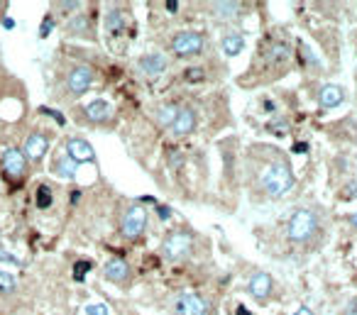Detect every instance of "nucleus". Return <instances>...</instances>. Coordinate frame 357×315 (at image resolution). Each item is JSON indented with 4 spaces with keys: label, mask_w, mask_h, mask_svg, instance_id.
Instances as JSON below:
<instances>
[{
    "label": "nucleus",
    "mask_w": 357,
    "mask_h": 315,
    "mask_svg": "<svg viewBox=\"0 0 357 315\" xmlns=\"http://www.w3.org/2000/svg\"><path fill=\"white\" fill-rule=\"evenodd\" d=\"M316 230H318V215L309 208H301L292 215V220H289L287 235L292 242H298V245H301V242L311 240Z\"/></svg>",
    "instance_id": "2"
},
{
    "label": "nucleus",
    "mask_w": 357,
    "mask_h": 315,
    "mask_svg": "<svg viewBox=\"0 0 357 315\" xmlns=\"http://www.w3.org/2000/svg\"><path fill=\"white\" fill-rule=\"evenodd\" d=\"M3 25H6V30H12V25H15V22H12L10 17H6V20H3Z\"/></svg>",
    "instance_id": "42"
},
{
    "label": "nucleus",
    "mask_w": 357,
    "mask_h": 315,
    "mask_svg": "<svg viewBox=\"0 0 357 315\" xmlns=\"http://www.w3.org/2000/svg\"><path fill=\"white\" fill-rule=\"evenodd\" d=\"M83 112H86V118L91 123H105L113 115V105L108 101H103V98H96V101H91L83 108Z\"/></svg>",
    "instance_id": "15"
},
{
    "label": "nucleus",
    "mask_w": 357,
    "mask_h": 315,
    "mask_svg": "<svg viewBox=\"0 0 357 315\" xmlns=\"http://www.w3.org/2000/svg\"><path fill=\"white\" fill-rule=\"evenodd\" d=\"M343 198H347V201L357 198V181H350V183H347L345 191H343Z\"/></svg>",
    "instance_id": "31"
},
{
    "label": "nucleus",
    "mask_w": 357,
    "mask_h": 315,
    "mask_svg": "<svg viewBox=\"0 0 357 315\" xmlns=\"http://www.w3.org/2000/svg\"><path fill=\"white\" fill-rule=\"evenodd\" d=\"M83 315H110V308L105 303H88L83 308Z\"/></svg>",
    "instance_id": "29"
},
{
    "label": "nucleus",
    "mask_w": 357,
    "mask_h": 315,
    "mask_svg": "<svg viewBox=\"0 0 357 315\" xmlns=\"http://www.w3.org/2000/svg\"><path fill=\"white\" fill-rule=\"evenodd\" d=\"M66 156H71L76 164H93V161H96V152H93V147L81 137L66 139Z\"/></svg>",
    "instance_id": "9"
},
{
    "label": "nucleus",
    "mask_w": 357,
    "mask_h": 315,
    "mask_svg": "<svg viewBox=\"0 0 357 315\" xmlns=\"http://www.w3.org/2000/svg\"><path fill=\"white\" fill-rule=\"evenodd\" d=\"M103 274L108 281L113 283H125L127 278H130V264L125 262V259H120V256H113V259H108L103 267Z\"/></svg>",
    "instance_id": "13"
},
{
    "label": "nucleus",
    "mask_w": 357,
    "mask_h": 315,
    "mask_svg": "<svg viewBox=\"0 0 357 315\" xmlns=\"http://www.w3.org/2000/svg\"><path fill=\"white\" fill-rule=\"evenodd\" d=\"M203 47H206V37L201 32H194V30L174 34L172 39V52L176 57H194V54L203 52Z\"/></svg>",
    "instance_id": "4"
},
{
    "label": "nucleus",
    "mask_w": 357,
    "mask_h": 315,
    "mask_svg": "<svg viewBox=\"0 0 357 315\" xmlns=\"http://www.w3.org/2000/svg\"><path fill=\"white\" fill-rule=\"evenodd\" d=\"M191 247H194V237L184 230H176L172 235L164 237L162 242V254L169 262H184L186 256L191 254Z\"/></svg>",
    "instance_id": "3"
},
{
    "label": "nucleus",
    "mask_w": 357,
    "mask_h": 315,
    "mask_svg": "<svg viewBox=\"0 0 357 315\" xmlns=\"http://www.w3.org/2000/svg\"><path fill=\"white\" fill-rule=\"evenodd\" d=\"M196 112L194 108H178V115L176 120H174L172 125V132L176 134V137H186V134H191L196 130Z\"/></svg>",
    "instance_id": "12"
},
{
    "label": "nucleus",
    "mask_w": 357,
    "mask_h": 315,
    "mask_svg": "<svg viewBox=\"0 0 357 315\" xmlns=\"http://www.w3.org/2000/svg\"><path fill=\"white\" fill-rule=\"evenodd\" d=\"M159 218H162V220H167L169 218V215H172V210H169V208H162V205H159Z\"/></svg>",
    "instance_id": "39"
},
{
    "label": "nucleus",
    "mask_w": 357,
    "mask_h": 315,
    "mask_svg": "<svg viewBox=\"0 0 357 315\" xmlns=\"http://www.w3.org/2000/svg\"><path fill=\"white\" fill-rule=\"evenodd\" d=\"M88 27H91V20H88L86 15H79L76 20L69 22V32H71V34H86V32H88Z\"/></svg>",
    "instance_id": "25"
},
{
    "label": "nucleus",
    "mask_w": 357,
    "mask_h": 315,
    "mask_svg": "<svg viewBox=\"0 0 357 315\" xmlns=\"http://www.w3.org/2000/svg\"><path fill=\"white\" fill-rule=\"evenodd\" d=\"M345 315H357V298L350 301V305L345 308Z\"/></svg>",
    "instance_id": "35"
},
{
    "label": "nucleus",
    "mask_w": 357,
    "mask_h": 315,
    "mask_svg": "<svg viewBox=\"0 0 357 315\" xmlns=\"http://www.w3.org/2000/svg\"><path fill=\"white\" fill-rule=\"evenodd\" d=\"M235 315H252V313H249V308H247V305H243V303H240L238 308H235Z\"/></svg>",
    "instance_id": "38"
},
{
    "label": "nucleus",
    "mask_w": 357,
    "mask_h": 315,
    "mask_svg": "<svg viewBox=\"0 0 357 315\" xmlns=\"http://www.w3.org/2000/svg\"><path fill=\"white\" fill-rule=\"evenodd\" d=\"M93 79H96V71H93V66L88 64H79L71 69L69 79H66V88H69L71 96H83V93L88 91L93 85Z\"/></svg>",
    "instance_id": "5"
},
{
    "label": "nucleus",
    "mask_w": 357,
    "mask_h": 315,
    "mask_svg": "<svg viewBox=\"0 0 357 315\" xmlns=\"http://www.w3.org/2000/svg\"><path fill=\"white\" fill-rule=\"evenodd\" d=\"M125 240H137L142 232L147 230V210L142 205H132L123 218V225H120Z\"/></svg>",
    "instance_id": "6"
},
{
    "label": "nucleus",
    "mask_w": 357,
    "mask_h": 315,
    "mask_svg": "<svg viewBox=\"0 0 357 315\" xmlns=\"http://www.w3.org/2000/svg\"><path fill=\"white\" fill-rule=\"evenodd\" d=\"M213 15L221 20H233L243 12V3H213Z\"/></svg>",
    "instance_id": "20"
},
{
    "label": "nucleus",
    "mask_w": 357,
    "mask_h": 315,
    "mask_svg": "<svg viewBox=\"0 0 357 315\" xmlns=\"http://www.w3.org/2000/svg\"><path fill=\"white\" fill-rule=\"evenodd\" d=\"M52 171H54L59 179H76L79 164H76L71 156L61 154V156H54V161H52Z\"/></svg>",
    "instance_id": "17"
},
{
    "label": "nucleus",
    "mask_w": 357,
    "mask_h": 315,
    "mask_svg": "<svg viewBox=\"0 0 357 315\" xmlns=\"http://www.w3.org/2000/svg\"><path fill=\"white\" fill-rule=\"evenodd\" d=\"M17 289V276L0 269V294H12Z\"/></svg>",
    "instance_id": "24"
},
{
    "label": "nucleus",
    "mask_w": 357,
    "mask_h": 315,
    "mask_svg": "<svg viewBox=\"0 0 357 315\" xmlns=\"http://www.w3.org/2000/svg\"><path fill=\"white\" fill-rule=\"evenodd\" d=\"M289 57H292V47L287 42H274L267 49V61L269 64H287Z\"/></svg>",
    "instance_id": "19"
},
{
    "label": "nucleus",
    "mask_w": 357,
    "mask_h": 315,
    "mask_svg": "<svg viewBox=\"0 0 357 315\" xmlns=\"http://www.w3.org/2000/svg\"><path fill=\"white\" fill-rule=\"evenodd\" d=\"M221 47H223V52H225L227 57H238V54L243 52V47H245V37H243V34L230 32V34H225V37H223Z\"/></svg>",
    "instance_id": "21"
},
{
    "label": "nucleus",
    "mask_w": 357,
    "mask_h": 315,
    "mask_svg": "<svg viewBox=\"0 0 357 315\" xmlns=\"http://www.w3.org/2000/svg\"><path fill=\"white\" fill-rule=\"evenodd\" d=\"M174 310L176 315H206L208 313V303L201 298L198 294H178L174 301Z\"/></svg>",
    "instance_id": "8"
},
{
    "label": "nucleus",
    "mask_w": 357,
    "mask_h": 315,
    "mask_svg": "<svg viewBox=\"0 0 357 315\" xmlns=\"http://www.w3.org/2000/svg\"><path fill=\"white\" fill-rule=\"evenodd\" d=\"M347 220H350V225H352V227H355V230H357V213H352Z\"/></svg>",
    "instance_id": "41"
},
{
    "label": "nucleus",
    "mask_w": 357,
    "mask_h": 315,
    "mask_svg": "<svg viewBox=\"0 0 357 315\" xmlns=\"http://www.w3.org/2000/svg\"><path fill=\"white\" fill-rule=\"evenodd\" d=\"M260 183H262V188H265L267 196H272V198L287 196V193L294 188L292 166H289L287 161H274V164H269L265 171H262Z\"/></svg>",
    "instance_id": "1"
},
{
    "label": "nucleus",
    "mask_w": 357,
    "mask_h": 315,
    "mask_svg": "<svg viewBox=\"0 0 357 315\" xmlns=\"http://www.w3.org/2000/svg\"><path fill=\"white\" fill-rule=\"evenodd\" d=\"M49 150V137L44 132H32L25 139V147H22V154L30 161H39Z\"/></svg>",
    "instance_id": "11"
},
{
    "label": "nucleus",
    "mask_w": 357,
    "mask_h": 315,
    "mask_svg": "<svg viewBox=\"0 0 357 315\" xmlns=\"http://www.w3.org/2000/svg\"><path fill=\"white\" fill-rule=\"evenodd\" d=\"M294 315H314V310H311V308H306V305H301V308H298Z\"/></svg>",
    "instance_id": "40"
},
{
    "label": "nucleus",
    "mask_w": 357,
    "mask_h": 315,
    "mask_svg": "<svg viewBox=\"0 0 357 315\" xmlns=\"http://www.w3.org/2000/svg\"><path fill=\"white\" fill-rule=\"evenodd\" d=\"M103 27H105V32H108V34L125 32V12L120 10V8H113V10H108V12H105Z\"/></svg>",
    "instance_id": "18"
},
{
    "label": "nucleus",
    "mask_w": 357,
    "mask_h": 315,
    "mask_svg": "<svg viewBox=\"0 0 357 315\" xmlns=\"http://www.w3.org/2000/svg\"><path fill=\"white\" fill-rule=\"evenodd\" d=\"M272 289H274V281H272V276L267 272H257L249 276L247 281V291L252 298H257L262 303V301H267L272 296Z\"/></svg>",
    "instance_id": "10"
},
{
    "label": "nucleus",
    "mask_w": 357,
    "mask_h": 315,
    "mask_svg": "<svg viewBox=\"0 0 357 315\" xmlns=\"http://www.w3.org/2000/svg\"><path fill=\"white\" fill-rule=\"evenodd\" d=\"M184 76H186L189 81H203V69H189Z\"/></svg>",
    "instance_id": "32"
},
{
    "label": "nucleus",
    "mask_w": 357,
    "mask_h": 315,
    "mask_svg": "<svg viewBox=\"0 0 357 315\" xmlns=\"http://www.w3.org/2000/svg\"><path fill=\"white\" fill-rule=\"evenodd\" d=\"M298 59H301V64H309V66H320V61L314 57V52H311L309 44H298Z\"/></svg>",
    "instance_id": "26"
},
{
    "label": "nucleus",
    "mask_w": 357,
    "mask_h": 315,
    "mask_svg": "<svg viewBox=\"0 0 357 315\" xmlns=\"http://www.w3.org/2000/svg\"><path fill=\"white\" fill-rule=\"evenodd\" d=\"M52 27H54V17L49 15V17H44V22H42V30H39V37H47L49 32H52Z\"/></svg>",
    "instance_id": "30"
},
{
    "label": "nucleus",
    "mask_w": 357,
    "mask_h": 315,
    "mask_svg": "<svg viewBox=\"0 0 357 315\" xmlns=\"http://www.w3.org/2000/svg\"><path fill=\"white\" fill-rule=\"evenodd\" d=\"M42 112H47V115H52V118H54L59 125H64V118H61V112H57V110H49V108H44Z\"/></svg>",
    "instance_id": "34"
},
{
    "label": "nucleus",
    "mask_w": 357,
    "mask_h": 315,
    "mask_svg": "<svg viewBox=\"0 0 357 315\" xmlns=\"http://www.w3.org/2000/svg\"><path fill=\"white\" fill-rule=\"evenodd\" d=\"M0 166H3V171H6L8 179H22L25 174H28V159H25V154H22L20 150H6V154H3V159H0Z\"/></svg>",
    "instance_id": "7"
},
{
    "label": "nucleus",
    "mask_w": 357,
    "mask_h": 315,
    "mask_svg": "<svg viewBox=\"0 0 357 315\" xmlns=\"http://www.w3.org/2000/svg\"><path fill=\"white\" fill-rule=\"evenodd\" d=\"M176 115H178L176 103H164V105L157 110V123L162 125V128H172L174 120H176Z\"/></svg>",
    "instance_id": "22"
},
{
    "label": "nucleus",
    "mask_w": 357,
    "mask_h": 315,
    "mask_svg": "<svg viewBox=\"0 0 357 315\" xmlns=\"http://www.w3.org/2000/svg\"><path fill=\"white\" fill-rule=\"evenodd\" d=\"M0 262H3V264H10V267H22L20 259H17L12 252H8L6 247H3V242H0Z\"/></svg>",
    "instance_id": "28"
},
{
    "label": "nucleus",
    "mask_w": 357,
    "mask_h": 315,
    "mask_svg": "<svg viewBox=\"0 0 357 315\" xmlns=\"http://www.w3.org/2000/svg\"><path fill=\"white\" fill-rule=\"evenodd\" d=\"M34 201H37V208H49V205L54 203V193H52V188L47 186V183H42V186L37 188V196H34Z\"/></svg>",
    "instance_id": "23"
},
{
    "label": "nucleus",
    "mask_w": 357,
    "mask_h": 315,
    "mask_svg": "<svg viewBox=\"0 0 357 315\" xmlns=\"http://www.w3.org/2000/svg\"><path fill=\"white\" fill-rule=\"evenodd\" d=\"M343 98H345V93H343V88H340V85H336V83L323 85V88H320V93H318V103H320L323 108H336V105H340Z\"/></svg>",
    "instance_id": "16"
},
{
    "label": "nucleus",
    "mask_w": 357,
    "mask_h": 315,
    "mask_svg": "<svg viewBox=\"0 0 357 315\" xmlns=\"http://www.w3.org/2000/svg\"><path fill=\"white\" fill-rule=\"evenodd\" d=\"M59 8L64 12H71V10H76V8H81V3H59Z\"/></svg>",
    "instance_id": "33"
},
{
    "label": "nucleus",
    "mask_w": 357,
    "mask_h": 315,
    "mask_svg": "<svg viewBox=\"0 0 357 315\" xmlns=\"http://www.w3.org/2000/svg\"><path fill=\"white\" fill-rule=\"evenodd\" d=\"M164 8H167L169 12H176L178 10V3H176V0H167V3H164Z\"/></svg>",
    "instance_id": "37"
},
{
    "label": "nucleus",
    "mask_w": 357,
    "mask_h": 315,
    "mask_svg": "<svg viewBox=\"0 0 357 315\" xmlns=\"http://www.w3.org/2000/svg\"><path fill=\"white\" fill-rule=\"evenodd\" d=\"M0 12H3V6H0Z\"/></svg>",
    "instance_id": "43"
},
{
    "label": "nucleus",
    "mask_w": 357,
    "mask_h": 315,
    "mask_svg": "<svg viewBox=\"0 0 357 315\" xmlns=\"http://www.w3.org/2000/svg\"><path fill=\"white\" fill-rule=\"evenodd\" d=\"M140 71L145 76H159L167 71V57H164L162 52H152V54H145L140 59Z\"/></svg>",
    "instance_id": "14"
},
{
    "label": "nucleus",
    "mask_w": 357,
    "mask_h": 315,
    "mask_svg": "<svg viewBox=\"0 0 357 315\" xmlns=\"http://www.w3.org/2000/svg\"><path fill=\"white\" fill-rule=\"evenodd\" d=\"M93 269V264L88 262V259H81V262H76V267H74V281H79L81 283L83 278H86V274Z\"/></svg>",
    "instance_id": "27"
},
{
    "label": "nucleus",
    "mask_w": 357,
    "mask_h": 315,
    "mask_svg": "<svg viewBox=\"0 0 357 315\" xmlns=\"http://www.w3.org/2000/svg\"><path fill=\"white\" fill-rule=\"evenodd\" d=\"M294 152H296V154H303V152H309V145H306V142H296V145H294Z\"/></svg>",
    "instance_id": "36"
}]
</instances>
